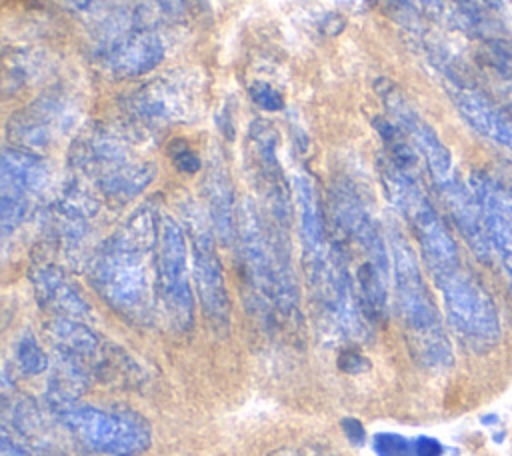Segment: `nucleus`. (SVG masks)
I'll list each match as a JSON object with an SVG mask.
<instances>
[{"mask_svg":"<svg viewBox=\"0 0 512 456\" xmlns=\"http://www.w3.org/2000/svg\"><path fill=\"white\" fill-rule=\"evenodd\" d=\"M382 4L392 16L400 18V22H414V0H382Z\"/></svg>","mask_w":512,"mask_h":456,"instance_id":"27","label":"nucleus"},{"mask_svg":"<svg viewBox=\"0 0 512 456\" xmlns=\"http://www.w3.org/2000/svg\"><path fill=\"white\" fill-rule=\"evenodd\" d=\"M338 364H340V368H342L344 372H352V374H356V372H360V370H364V368L368 366V364H366V358L360 356V354L354 352V350L342 352Z\"/></svg>","mask_w":512,"mask_h":456,"instance_id":"28","label":"nucleus"},{"mask_svg":"<svg viewBox=\"0 0 512 456\" xmlns=\"http://www.w3.org/2000/svg\"><path fill=\"white\" fill-rule=\"evenodd\" d=\"M70 436L88 452L102 456H140L152 444L144 416L132 410H106L78 400H50Z\"/></svg>","mask_w":512,"mask_h":456,"instance_id":"4","label":"nucleus"},{"mask_svg":"<svg viewBox=\"0 0 512 456\" xmlns=\"http://www.w3.org/2000/svg\"><path fill=\"white\" fill-rule=\"evenodd\" d=\"M204 194L214 234L224 244H232L238 238V208L228 172L222 164L216 162L208 168L204 178Z\"/></svg>","mask_w":512,"mask_h":456,"instance_id":"20","label":"nucleus"},{"mask_svg":"<svg viewBox=\"0 0 512 456\" xmlns=\"http://www.w3.org/2000/svg\"><path fill=\"white\" fill-rule=\"evenodd\" d=\"M156 300L170 328L190 330L194 324V294L188 266V242L184 228L170 216H160L156 246Z\"/></svg>","mask_w":512,"mask_h":456,"instance_id":"7","label":"nucleus"},{"mask_svg":"<svg viewBox=\"0 0 512 456\" xmlns=\"http://www.w3.org/2000/svg\"><path fill=\"white\" fill-rule=\"evenodd\" d=\"M416 454L418 456H440L442 454V446L434 438L418 436L416 438Z\"/></svg>","mask_w":512,"mask_h":456,"instance_id":"29","label":"nucleus"},{"mask_svg":"<svg viewBox=\"0 0 512 456\" xmlns=\"http://www.w3.org/2000/svg\"><path fill=\"white\" fill-rule=\"evenodd\" d=\"M76 120V108L60 94H42L8 120L6 134L14 144L42 148L64 134Z\"/></svg>","mask_w":512,"mask_h":456,"instance_id":"16","label":"nucleus"},{"mask_svg":"<svg viewBox=\"0 0 512 456\" xmlns=\"http://www.w3.org/2000/svg\"><path fill=\"white\" fill-rule=\"evenodd\" d=\"M32 286L40 306L52 312L54 318H72L84 322L90 318V306L58 268H36L32 274Z\"/></svg>","mask_w":512,"mask_h":456,"instance_id":"19","label":"nucleus"},{"mask_svg":"<svg viewBox=\"0 0 512 456\" xmlns=\"http://www.w3.org/2000/svg\"><path fill=\"white\" fill-rule=\"evenodd\" d=\"M374 452L378 456H418L416 438H406L394 432H380L374 436Z\"/></svg>","mask_w":512,"mask_h":456,"instance_id":"24","label":"nucleus"},{"mask_svg":"<svg viewBox=\"0 0 512 456\" xmlns=\"http://www.w3.org/2000/svg\"><path fill=\"white\" fill-rule=\"evenodd\" d=\"M16 362L24 374H40L48 368V356L32 336L16 344Z\"/></svg>","mask_w":512,"mask_h":456,"instance_id":"23","label":"nucleus"},{"mask_svg":"<svg viewBox=\"0 0 512 456\" xmlns=\"http://www.w3.org/2000/svg\"><path fill=\"white\" fill-rule=\"evenodd\" d=\"M268 456H300V452H296V450H292V448H280V450L270 452Z\"/></svg>","mask_w":512,"mask_h":456,"instance_id":"32","label":"nucleus"},{"mask_svg":"<svg viewBox=\"0 0 512 456\" xmlns=\"http://www.w3.org/2000/svg\"><path fill=\"white\" fill-rule=\"evenodd\" d=\"M250 98L266 112H278L284 108L282 94L268 82H254L250 86Z\"/></svg>","mask_w":512,"mask_h":456,"instance_id":"25","label":"nucleus"},{"mask_svg":"<svg viewBox=\"0 0 512 456\" xmlns=\"http://www.w3.org/2000/svg\"><path fill=\"white\" fill-rule=\"evenodd\" d=\"M248 164L264 192L274 224L286 226L290 218V190L278 162V134L266 120H254L250 126Z\"/></svg>","mask_w":512,"mask_h":456,"instance_id":"14","label":"nucleus"},{"mask_svg":"<svg viewBox=\"0 0 512 456\" xmlns=\"http://www.w3.org/2000/svg\"><path fill=\"white\" fill-rule=\"evenodd\" d=\"M294 212L298 218V234L302 246V260L308 274V284L314 300L324 310L330 280H332V248L326 238L322 204L314 180L306 172H296L292 178Z\"/></svg>","mask_w":512,"mask_h":456,"instance_id":"8","label":"nucleus"},{"mask_svg":"<svg viewBox=\"0 0 512 456\" xmlns=\"http://www.w3.org/2000/svg\"><path fill=\"white\" fill-rule=\"evenodd\" d=\"M508 108H510V110H512V104H508Z\"/></svg>","mask_w":512,"mask_h":456,"instance_id":"36","label":"nucleus"},{"mask_svg":"<svg viewBox=\"0 0 512 456\" xmlns=\"http://www.w3.org/2000/svg\"><path fill=\"white\" fill-rule=\"evenodd\" d=\"M510 4H512V0H510Z\"/></svg>","mask_w":512,"mask_h":456,"instance_id":"37","label":"nucleus"},{"mask_svg":"<svg viewBox=\"0 0 512 456\" xmlns=\"http://www.w3.org/2000/svg\"><path fill=\"white\" fill-rule=\"evenodd\" d=\"M482 216L490 256L512 286V176L474 172L468 180Z\"/></svg>","mask_w":512,"mask_h":456,"instance_id":"10","label":"nucleus"},{"mask_svg":"<svg viewBox=\"0 0 512 456\" xmlns=\"http://www.w3.org/2000/svg\"><path fill=\"white\" fill-rule=\"evenodd\" d=\"M172 160H174V166H176L180 172H186V174L198 172L200 166H202L198 154H196L194 150H190L188 146H182V144H174Z\"/></svg>","mask_w":512,"mask_h":456,"instance_id":"26","label":"nucleus"},{"mask_svg":"<svg viewBox=\"0 0 512 456\" xmlns=\"http://www.w3.org/2000/svg\"><path fill=\"white\" fill-rule=\"evenodd\" d=\"M346 2H350V4H360V2H364V0H346Z\"/></svg>","mask_w":512,"mask_h":456,"instance_id":"35","label":"nucleus"},{"mask_svg":"<svg viewBox=\"0 0 512 456\" xmlns=\"http://www.w3.org/2000/svg\"><path fill=\"white\" fill-rule=\"evenodd\" d=\"M46 164L24 148H6L0 166V226L2 234L14 232L28 214L30 200L46 186Z\"/></svg>","mask_w":512,"mask_h":456,"instance_id":"11","label":"nucleus"},{"mask_svg":"<svg viewBox=\"0 0 512 456\" xmlns=\"http://www.w3.org/2000/svg\"><path fill=\"white\" fill-rule=\"evenodd\" d=\"M376 94L386 106L392 122L408 136L418 156L424 160L436 188H442L458 178L454 160L446 144L440 140L436 130L420 116V112L410 104V100L386 78L376 82Z\"/></svg>","mask_w":512,"mask_h":456,"instance_id":"9","label":"nucleus"},{"mask_svg":"<svg viewBox=\"0 0 512 456\" xmlns=\"http://www.w3.org/2000/svg\"><path fill=\"white\" fill-rule=\"evenodd\" d=\"M478 60L490 68L496 76L512 80V40L504 36H492L482 40L478 48Z\"/></svg>","mask_w":512,"mask_h":456,"instance_id":"21","label":"nucleus"},{"mask_svg":"<svg viewBox=\"0 0 512 456\" xmlns=\"http://www.w3.org/2000/svg\"><path fill=\"white\" fill-rule=\"evenodd\" d=\"M162 38L146 28H134L114 38L106 48L104 68L116 80L140 78L152 72L164 58Z\"/></svg>","mask_w":512,"mask_h":456,"instance_id":"18","label":"nucleus"},{"mask_svg":"<svg viewBox=\"0 0 512 456\" xmlns=\"http://www.w3.org/2000/svg\"><path fill=\"white\" fill-rule=\"evenodd\" d=\"M74 8H78V10H86V8H90L92 4H94V0H68Z\"/></svg>","mask_w":512,"mask_h":456,"instance_id":"33","label":"nucleus"},{"mask_svg":"<svg viewBox=\"0 0 512 456\" xmlns=\"http://www.w3.org/2000/svg\"><path fill=\"white\" fill-rule=\"evenodd\" d=\"M160 218L138 208L94 254L88 278L100 298L126 320L144 324L154 312Z\"/></svg>","mask_w":512,"mask_h":456,"instance_id":"1","label":"nucleus"},{"mask_svg":"<svg viewBox=\"0 0 512 456\" xmlns=\"http://www.w3.org/2000/svg\"><path fill=\"white\" fill-rule=\"evenodd\" d=\"M450 328L474 350L490 348L500 336L498 308L488 290L460 266L434 276Z\"/></svg>","mask_w":512,"mask_h":456,"instance_id":"6","label":"nucleus"},{"mask_svg":"<svg viewBox=\"0 0 512 456\" xmlns=\"http://www.w3.org/2000/svg\"><path fill=\"white\" fill-rule=\"evenodd\" d=\"M446 90L460 118L480 138L512 156V110L508 104L492 100L480 88L458 78H450Z\"/></svg>","mask_w":512,"mask_h":456,"instance_id":"15","label":"nucleus"},{"mask_svg":"<svg viewBox=\"0 0 512 456\" xmlns=\"http://www.w3.org/2000/svg\"><path fill=\"white\" fill-rule=\"evenodd\" d=\"M238 240L254 302L264 310H274V256L270 234L252 200H244L242 206H238Z\"/></svg>","mask_w":512,"mask_h":456,"instance_id":"13","label":"nucleus"},{"mask_svg":"<svg viewBox=\"0 0 512 456\" xmlns=\"http://www.w3.org/2000/svg\"><path fill=\"white\" fill-rule=\"evenodd\" d=\"M380 178L390 204L410 224L432 278L460 266L456 242L426 196L416 170L400 168L384 158L380 162Z\"/></svg>","mask_w":512,"mask_h":456,"instance_id":"3","label":"nucleus"},{"mask_svg":"<svg viewBox=\"0 0 512 456\" xmlns=\"http://www.w3.org/2000/svg\"><path fill=\"white\" fill-rule=\"evenodd\" d=\"M72 162L112 202H128L154 180V164L132 156L128 140L106 128H98L76 142Z\"/></svg>","mask_w":512,"mask_h":456,"instance_id":"5","label":"nucleus"},{"mask_svg":"<svg viewBox=\"0 0 512 456\" xmlns=\"http://www.w3.org/2000/svg\"><path fill=\"white\" fill-rule=\"evenodd\" d=\"M192 278L198 302L206 318L224 330L230 324V298L222 262L214 244V230H210L198 214L192 216Z\"/></svg>","mask_w":512,"mask_h":456,"instance_id":"12","label":"nucleus"},{"mask_svg":"<svg viewBox=\"0 0 512 456\" xmlns=\"http://www.w3.org/2000/svg\"><path fill=\"white\" fill-rule=\"evenodd\" d=\"M342 430H344L346 438L350 442H354V444H360L364 440V426L358 420H354V418L342 420Z\"/></svg>","mask_w":512,"mask_h":456,"instance_id":"30","label":"nucleus"},{"mask_svg":"<svg viewBox=\"0 0 512 456\" xmlns=\"http://www.w3.org/2000/svg\"><path fill=\"white\" fill-rule=\"evenodd\" d=\"M0 454L2 456H60L56 452V448L36 444L32 440L16 434L14 430H10L4 424H2V438H0Z\"/></svg>","mask_w":512,"mask_h":456,"instance_id":"22","label":"nucleus"},{"mask_svg":"<svg viewBox=\"0 0 512 456\" xmlns=\"http://www.w3.org/2000/svg\"><path fill=\"white\" fill-rule=\"evenodd\" d=\"M500 2H502V0H484V4H488V6H492V8H498Z\"/></svg>","mask_w":512,"mask_h":456,"instance_id":"34","label":"nucleus"},{"mask_svg":"<svg viewBox=\"0 0 512 456\" xmlns=\"http://www.w3.org/2000/svg\"><path fill=\"white\" fill-rule=\"evenodd\" d=\"M452 2H454V0H420V4H422L430 14H434V16H444V18H446V14H448Z\"/></svg>","mask_w":512,"mask_h":456,"instance_id":"31","label":"nucleus"},{"mask_svg":"<svg viewBox=\"0 0 512 456\" xmlns=\"http://www.w3.org/2000/svg\"><path fill=\"white\" fill-rule=\"evenodd\" d=\"M390 260L396 308L412 358L428 370L448 368L452 364V346L442 316L410 242L398 230L390 232Z\"/></svg>","mask_w":512,"mask_h":456,"instance_id":"2","label":"nucleus"},{"mask_svg":"<svg viewBox=\"0 0 512 456\" xmlns=\"http://www.w3.org/2000/svg\"><path fill=\"white\" fill-rule=\"evenodd\" d=\"M198 88L180 74L162 76L142 86L130 98V110L144 122L170 124L194 114Z\"/></svg>","mask_w":512,"mask_h":456,"instance_id":"17","label":"nucleus"}]
</instances>
